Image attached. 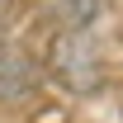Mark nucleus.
<instances>
[{
  "mask_svg": "<svg viewBox=\"0 0 123 123\" xmlns=\"http://www.w3.org/2000/svg\"><path fill=\"white\" fill-rule=\"evenodd\" d=\"M0 14H5V0H0Z\"/></svg>",
  "mask_w": 123,
  "mask_h": 123,
  "instance_id": "nucleus-4",
  "label": "nucleus"
},
{
  "mask_svg": "<svg viewBox=\"0 0 123 123\" xmlns=\"http://www.w3.org/2000/svg\"><path fill=\"white\" fill-rule=\"evenodd\" d=\"M33 80H38L33 57H24L14 43H0V99H19V95H29Z\"/></svg>",
  "mask_w": 123,
  "mask_h": 123,
  "instance_id": "nucleus-2",
  "label": "nucleus"
},
{
  "mask_svg": "<svg viewBox=\"0 0 123 123\" xmlns=\"http://www.w3.org/2000/svg\"><path fill=\"white\" fill-rule=\"evenodd\" d=\"M52 76L71 90H95L99 85V52H95L85 29H71L52 43Z\"/></svg>",
  "mask_w": 123,
  "mask_h": 123,
  "instance_id": "nucleus-1",
  "label": "nucleus"
},
{
  "mask_svg": "<svg viewBox=\"0 0 123 123\" xmlns=\"http://www.w3.org/2000/svg\"><path fill=\"white\" fill-rule=\"evenodd\" d=\"M90 14H95V0H71V19L76 24H85Z\"/></svg>",
  "mask_w": 123,
  "mask_h": 123,
  "instance_id": "nucleus-3",
  "label": "nucleus"
}]
</instances>
